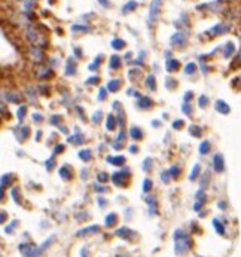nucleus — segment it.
Here are the masks:
<instances>
[{
    "label": "nucleus",
    "mask_w": 241,
    "mask_h": 257,
    "mask_svg": "<svg viewBox=\"0 0 241 257\" xmlns=\"http://www.w3.org/2000/svg\"><path fill=\"white\" fill-rule=\"evenodd\" d=\"M174 242H176V254H183V253H186V251L189 250V245H191L188 235L183 231H180V229L174 232Z\"/></svg>",
    "instance_id": "1"
},
{
    "label": "nucleus",
    "mask_w": 241,
    "mask_h": 257,
    "mask_svg": "<svg viewBox=\"0 0 241 257\" xmlns=\"http://www.w3.org/2000/svg\"><path fill=\"white\" fill-rule=\"evenodd\" d=\"M19 251L24 257H37V248L33 244H21L19 245Z\"/></svg>",
    "instance_id": "2"
},
{
    "label": "nucleus",
    "mask_w": 241,
    "mask_h": 257,
    "mask_svg": "<svg viewBox=\"0 0 241 257\" xmlns=\"http://www.w3.org/2000/svg\"><path fill=\"white\" fill-rule=\"evenodd\" d=\"M159 9H161V0H153L150 3V10H149V21L155 22L156 18L159 17Z\"/></svg>",
    "instance_id": "3"
},
{
    "label": "nucleus",
    "mask_w": 241,
    "mask_h": 257,
    "mask_svg": "<svg viewBox=\"0 0 241 257\" xmlns=\"http://www.w3.org/2000/svg\"><path fill=\"white\" fill-rule=\"evenodd\" d=\"M229 30V26L228 24H216V26L213 27V28H210L208 30V33H211L213 36H219V34H222V33H226Z\"/></svg>",
    "instance_id": "4"
},
{
    "label": "nucleus",
    "mask_w": 241,
    "mask_h": 257,
    "mask_svg": "<svg viewBox=\"0 0 241 257\" xmlns=\"http://www.w3.org/2000/svg\"><path fill=\"white\" fill-rule=\"evenodd\" d=\"M213 165H214V170L217 172H222L223 171V158H222V155H214V159H213Z\"/></svg>",
    "instance_id": "5"
},
{
    "label": "nucleus",
    "mask_w": 241,
    "mask_h": 257,
    "mask_svg": "<svg viewBox=\"0 0 241 257\" xmlns=\"http://www.w3.org/2000/svg\"><path fill=\"white\" fill-rule=\"evenodd\" d=\"M171 42L174 45H179V46H183L185 42H186V36L182 34V33H176L173 37H171Z\"/></svg>",
    "instance_id": "6"
},
{
    "label": "nucleus",
    "mask_w": 241,
    "mask_h": 257,
    "mask_svg": "<svg viewBox=\"0 0 241 257\" xmlns=\"http://www.w3.org/2000/svg\"><path fill=\"white\" fill-rule=\"evenodd\" d=\"M100 231V227L98 226H89V227H85V229H82V231H79V232H76V235L77 236H82V235H85V233H89V232H98Z\"/></svg>",
    "instance_id": "7"
},
{
    "label": "nucleus",
    "mask_w": 241,
    "mask_h": 257,
    "mask_svg": "<svg viewBox=\"0 0 241 257\" xmlns=\"http://www.w3.org/2000/svg\"><path fill=\"white\" fill-rule=\"evenodd\" d=\"M216 109L220 113H229V107H228V104L225 103V101H216Z\"/></svg>",
    "instance_id": "8"
},
{
    "label": "nucleus",
    "mask_w": 241,
    "mask_h": 257,
    "mask_svg": "<svg viewBox=\"0 0 241 257\" xmlns=\"http://www.w3.org/2000/svg\"><path fill=\"white\" fill-rule=\"evenodd\" d=\"M180 67V64H179V61H174V60H168L167 62V70L168 71H176V70Z\"/></svg>",
    "instance_id": "9"
},
{
    "label": "nucleus",
    "mask_w": 241,
    "mask_h": 257,
    "mask_svg": "<svg viewBox=\"0 0 241 257\" xmlns=\"http://www.w3.org/2000/svg\"><path fill=\"white\" fill-rule=\"evenodd\" d=\"M213 226H214V229H216V232L219 233V235H223L225 233V227H223V224L219 222L217 219H214L213 220Z\"/></svg>",
    "instance_id": "10"
},
{
    "label": "nucleus",
    "mask_w": 241,
    "mask_h": 257,
    "mask_svg": "<svg viewBox=\"0 0 241 257\" xmlns=\"http://www.w3.org/2000/svg\"><path fill=\"white\" fill-rule=\"evenodd\" d=\"M115 223H116V215H115V213H110L109 215H106V226L112 227Z\"/></svg>",
    "instance_id": "11"
},
{
    "label": "nucleus",
    "mask_w": 241,
    "mask_h": 257,
    "mask_svg": "<svg viewBox=\"0 0 241 257\" xmlns=\"http://www.w3.org/2000/svg\"><path fill=\"white\" fill-rule=\"evenodd\" d=\"M135 8H137V3H135L134 0H130V2H128V3H127V5L124 6L122 12H124V14H127V12H131V10H133V9H135Z\"/></svg>",
    "instance_id": "12"
},
{
    "label": "nucleus",
    "mask_w": 241,
    "mask_h": 257,
    "mask_svg": "<svg viewBox=\"0 0 241 257\" xmlns=\"http://www.w3.org/2000/svg\"><path fill=\"white\" fill-rule=\"evenodd\" d=\"M75 70H76V66H75V61L72 60H67V74H75Z\"/></svg>",
    "instance_id": "13"
},
{
    "label": "nucleus",
    "mask_w": 241,
    "mask_h": 257,
    "mask_svg": "<svg viewBox=\"0 0 241 257\" xmlns=\"http://www.w3.org/2000/svg\"><path fill=\"white\" fill-rule=\"evenodd\" d=\"M208 150H210V143H208V141H202L200 144V153L206 155V153H208Z\"/></svg>",
    "instance_id": "14"
},
{
    "label": "nucleus",
    "mask_w": 241,
    "mask_h": 257,
    "mask_svg": "<svg viewBox=\"0 0 241 257\" xmlns=\"http://www.w3.org/2000/svg\"><path fill=\"white\" fill-rule=\"evenodd\" d=\"M234 49H235V48H234V43H231V42H229L228 45H226V49H225L223 55L226 57V58H228V57H231V55L234 54Z\"/></svg>",
    "instance_id": "15"
},
{
    "label": "nucleus",
    "mask_w": 241,
    "mask_h": 257,
    "mask_svg": "<svg viewBox=\"0 0 241 257\" xmlns=\"http://www.w3.org/2000/svg\"><path fill=\"white\" fill-rule=\"evenodd\" d=\"M116 235H119L121 238H127V235H134V233L130 231V229H127V227H122V229H119V231L116 232Z\"/></svg>",
    "instance_id": "16"
},
{
    "label": "nucleus",
    "mask_w": 241,
    "mask_h": 257,
    "mask_svg": "<svg viewBox=\"0 0 241 257\" xmlns=\"http://www.w3.org/2000/svg\"><path fill=\"white\" fill-rule=\"evenodd\" d=\"M112 46L115 48V49H122L125 46V42L124 40H121V39H115L113 42H112Z\"/></svg>",
    "instance_id": "17"
},
{
    "label": "nucleus",
    "mask_w": 241,
    "mask_h": 257,
    "mask_svg": "<svg viewBox=\"0 0 241 257\" xmlns=\"http://www.w3.org/2000/svg\"><path fill=\"white\" fill-rule=\"evenodd\" d=\"M109 162H113L115 163V165H124V158H122V156H118V158H109L107 159Z\"/></svg>",
    "instance_id": "18"
},
{
    "label": "nucleus",
    "mask_w": 241,
    "mask_h": 257,
    "mask_svg": "<svg viewBox=\"0 0 241 257\" xmlns=\"http://www.w3.org/2000/svg\"><path fill=\"white\" fill-rule=\"evenodd\" d=\"M121 66V60H119V57H112V60H110V67L113 69V67H119Z\"/></svg>",
    "instance_id": "19"
},
{
    "label": "nucleus",
    "mask_w": 241,
    "mask_h": 257,
    "mask_svg": "<svg viewBox=\"0 0 241 257\" xmlns=\"http://www.w3.org/2000/svg\"><path fill=\"white\" fill-rule=\"evenodd\" d=\"M79 158L83 159V161H89V159H91V153H89V150H82V152L79 153Z\"/></svg>",
    "instance_id": "20"
},
{
    "label": "nucleus",
    "mask_w": 241,
    "mask_h": 257,
    "mask_svg": "<svg viewBox=\"0 0 241 257\" xmlns=\"http://www.w3.org/2000/svg\"><path fill=\"white\" fill-rule=\"evenodd\" d=\"M195 70H197V66H195L193 62H191V64L186 66V70H185V71H186L188 74H192V73H195Z\"/></svg>",
    "instance_id": "21"
},
{
    "label": "nucleus",
    "mask_w": 241,
    "mask_h": 257,
    "mask_svg": "<svg viewBox=\"0 0 241 257\" xmlns=\"http://www.w3.org/2000/svg\"><path fill=\"white\" fill-rule=\"evenodd\" d=\"M109 89H110V91H116V89H119V80H112V82L109 83Z\"/></svg>",
    "instance_id": "22"
},
{
    "label": "nucleus",
    "mask_w": 241,
    "mask_h": 257,
    "mask_svg": "<svg viewBox=\"0 0 241 257\" xmlns=\"http://www.w3.org/2000/svg\"><path fill=\"white\" fill-rule=\"evenodd\" d=\"M148 86H149L152 91H155V88H156V86H155V77H153V76L148 77Z\"/></svg>",
    "instance_id": "23"
},
{
    "label": "nucleus",
    "mask_w": 241,
    "mask_h": 257,
    "mask_svg": "<svg viewBox=\"0 0 241 257\" xmlns=\"http://www.w3.org/2000/svg\"><path fill=\"white\" fill-rule=\"evenodd\" d=\"M100 61H101V57H97L95 61H94L92 64H89V70H95V69H97V67H98V64H100Z\"/></svg>",
    "instance_id": "24"
},
{
    "label": "nucleus",
    "mask_w": 241,
    "mask_h": 257,
    "mask_svg": "<svg viewBox=\"0 0 241 257\" xmlns=\"http://www.w3.org/2000/svg\"><path fill=\"white\" fill-rule=\"evenodd\" d=\"M200 172V165H195L193 167V171H192V174H191V180L193 181L195 179H197V174Z\"/></svg>",
    "instance_id": "25"
},
{
    "label": "nucleus",
    "mask_w": 241,
    "mask_h": 257,
    "mask_svg": "<svg viewBox=\"0 0 241 257\" xmlns=\"http://www.w3.org/2000/svg\"><path fill=\"white\" fill-rule=\"evenodd\" d=\"M150 104H152V101H150L149 98H146V97L140 100V106H141V107H149Z\"/></svg>",
    "instance_id": "26"
},
{
    "label": "nucleus",
    "mask_w": 241,
    "mask_h": 257,
    "mask_svg": "<svg viewBox=\"0 0 241 257\" xmlns=\"http://www.w3.org/2000/svg\"><path fill=\"white\" fill-rule=\"evenodd\" d=\"M113 125H115V118H113V116H109V119H107V129H113Z\"/></svg>",
    "instance_id": "27"
},
{
    "label": "nucleus",
    "mask_w": 241,
    "mask_h": 257,
    "mask_svg": "<svg viewBox=\"0 0 241 257\" xmlns=\"http://www.w3.org/2000/svg\"><path fill=\"white\" fill-rule=\"evenodd\" d=\"M72 30H73V31H77V30H79V31H88V28H86V27H82V26H73Z\"/></svg>",
    "instance_id": "28"
},
{
    "label": "nucleus",
    "mask_w": 241,
    "mask_h": 257,
    "mask_svg": "<svg viewBox=\"0 0 241 257\" xmlns=\"http://www.w3.org/2000/svg\"><path fill=\"white\" fill-rule=\"evenodd\" d=\"M200 106L201 107H206V106H207V97H206V95L200 97Z\"/></svg>",
    "instance_id": "29"
},
{
    "label": "nucleus",
    "mask_w": 241,
    "mask_h": 257,
    "mask_svg": "<svg viewBox=\"0 0 241 257\" xmlns=\"http://www.w3.org/2000/svg\"><path fill=\"white\" fill-rule=\"evenodd\" d=\"M150 186H152V183L149 180H144V186H143V190L144 192H149L150 190Z\"/></svg>",
    "instance_id": "30"
},
{
    "label": "nucleus",
    "mask_w": 241,
    "mask_h": 257,
    "mask_svg": "<svg viewBox=\"0 0 241 257\" xmlns=\"http://www.w3.org/2000/svg\"><path fill=\"white\" fill-rule=\"evenodd\" d=\"M131 135L134 138H139L140 137V131H137V128H131Z\"/></svg>",
    "instance_id": "31"
},
{
    "label": "nucleus",
    "mask_w": 241,
    "mask_h": 257,
    "mask_svg": "<svg viewBox=\"0 0 241 257\" xmlns=\"http://www.w3.org/2000/svg\"><path fill=\"white\" fill-rule=\"evenodd\" d=\"M25 114V107H21V110H18V116H19V119H23V116Z\"/></svg>",
    "instance_id": "32"
},
{
    "label": "nucleus",
    "mask_w": 241,
    "mask_h": 257,
    "mask_svg": "<svg viewBox=\"0 0 241 257\" xmlns=\"http://www.w3.org/2000/svg\"><path fill=\"white\" fill-rule=\"evenodd\" d=\"M17 220H15V222H12V224H10V227H9V229H6V232H8V233H10V232H12V229H14V227H15V226H17Z\"/></svg>",
    "instance_id": "33"
},
{
    "label": "nucleus",
    "mask_w": 241,
    "mask_h": 257,
    "mask_svg": "<svg viewBox=\"0 0 241 257\" xmlns=\"http://www.w3.org/2000/svg\"><path fill=\"white\" fill-rule=\"evenodd\" d=\"M98 2H100V3L103 5V6H104V8H109V6H110V3H109L107 0H98Z\"/></svg>",
    "instance_id": "34"
},
{
    "label": "nucleus",
    "mask_w": 241,
    "mask_h": 257,
    "mask_svg": "<svg viewBox=\"0 0 241 257\" xmlns=\"http://www.w3.org/2000/svg\"><path fill=\"white\" fill-rule=\"evenodd\" d=\"M182 125H183L182 120H177V122H174V123H173V126H174V128H180Z\"/></svg>",
    "instance_id": "35"
},
{
    "label": "nucleus",
    "mask_w": 241,
    "mask_h": 257,
    "mask_svg": "<svg viewBox=\"0 0 241 257\" xmlns=\"http://www.w3.org/2000/svg\"><path fill=\"white\" fill-rule=\"evenodd\" d=\"M100 98H104V97H106V89H104V88H101L100 89Z\"/></svg>",
    "instance_id": "36"
},
{
    "label": "nucleus",
    "mask_w": 241,
    "mask_h": 257,
    "mask_svg": "<svg viewBox=\"0 0 241 257\" xmlns=\"http://www.w3.org/2000/svg\"><path fill=\"white\" fill-rule=\"evenodd\" d=\"M170 172H171L173 175H177V174H179V170H177V168H171V170H170Z\"/></svg>",
    "instance_id": "37"
},
{
    "label": "nucleus",
    "mask_w": 241,
    "mask_h": 257,
    "mask_svg": "<svg viewBox=\"0 0 241 257\" xmlns=\"http://www.w3.org/2000/svg\"><path fill=\"white\" fill-rule=\"evenodd\" d=\"M81 256H82V257H88V254H86V250H85V248L81 250Z\"/></svg>",
    "instance_id": "38"
},
{
    "label": "nucleus",
    "mask_w": 241,
    "mask_h": 257,
    "mask_svg": "<svg viewBox=\"0 0 241 257\" xmlns=\"http://www.w3.org/2000/svg\"><path fill=\"white\" fill-rule=\"evenodd\" d=\"M98 180H100V181H104V180H106V174H104V172H103V174H100Z\"/></svg>",
    "instance_id": "39"
},
{
    "label": "nucleus",
    "mask_w": 241,
    "mask_h": 257,
    "mask_svg": "<svg viewBox=\"0 0 241 257\" xmlns=\"http://www.w3.org/2000/svg\"><path fill=\"white\" fill-rule=\"evenodd\" d=\"M97 80H98V77H92V79H89V80H88V83H95Z\"/></svg>",
    "instance_id": "40"
}]
</instances>
